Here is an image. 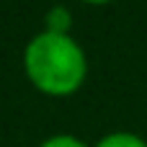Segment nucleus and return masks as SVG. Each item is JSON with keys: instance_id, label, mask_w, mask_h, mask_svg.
I'll return each instance as SVG.
<instances>
[{"instance_id": "3", "label": "nucleus", "mask_w": 147, "mask_h": 147, "mask_svg": "<svg viewBox=\"0 0 147 147\" xmlns=\"http://www.w3.org/2000/svg\"><path fill=\"white\" fill-rule=\"evenodd\" d=\"M67 28H70V10L62 8V5L52 8L47 13V31H52V34H67Z\"/></svg>"}, {"instance_id": "2", "label": "nucleus", "mask_w": 147, "mask_h": 147, "mask_svg": "<svg viewBox=\"0 0 147 147\" xmlns=\"http://www.w3.org/2000/svg\"><path fill=\"white\" fill-rule=\"evenodd\" d=\"M96 147H147V140L132 132H111L106 137H101Z\"/></svg>"}, {"instance_id": "1", "label": "nucleus", "mask_w": 147, "mask_h": 147, "mask_svg": "<svg viewBox=\"0 0 147 147\" xmlns=\"http://www.w3.org/2000/svg\"><path fill=\"white\" fill-rule=\"evenodd\" d=\"M23 67L34 88L47 96L75 93L88 75V59L83 47L70 34H36L23 52Z\"/></svg>"}, {"instance_id": "4", "label": "nucleus", "mask_w": 147, "mask_h": 147, "mask_svg": "<svg viewBox=\"0 0 147 147\" xmlns=\"http://www.w3.org/2000/svg\"><path fill=\"white\" fill-rule=\"evenodd\" d=\"M39 147H88L83 140H78L75 134H54V137H47Z\"/></svg>"}]
</instances>
